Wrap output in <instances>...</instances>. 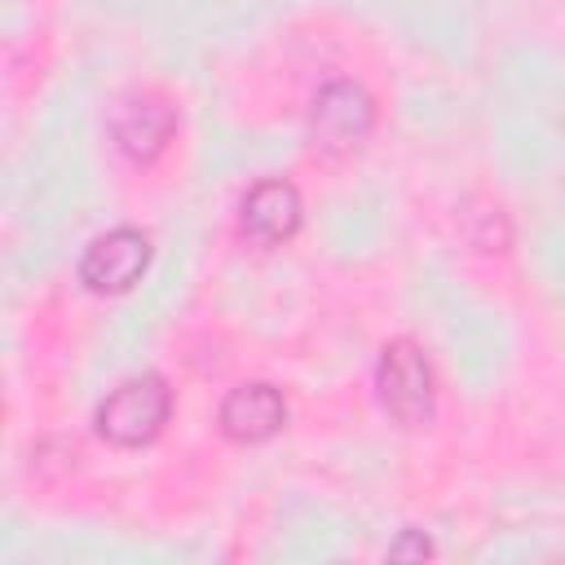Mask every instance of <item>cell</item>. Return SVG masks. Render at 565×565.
Returning <instances> with one entry per match:
<instances>
[{
	"label": "cell",
	"instance_id": "4",
	"mask_svg": "<svg viewBox=\"0 0 565 565\" xmlns=\"http://www.w3.org/2000/svg\"><path fill=\"white\" fill-rule=\"evenodd\" d=\"M309 128H313V146L344 154L353 146H362L375 128V102L366 97L362 84L353 79H331L318 88L313 110H309Z\"/></svg>",
	"mask_w": 565,
	"mask_h": 565
},
{
	"label": "cell",
	"instance_id": "6",
	"mask_svg": "<svg viewBox=\"0 0 565 565\" xmlns=\"http://www.w3.org/2000/svg\"><path fill=\"white\" fill-rule=\"evenodd\" d=\"M300 216H305V203H300V190L282 177H265L256 181L243 203H238V225L252 243L260 247H278L287 243L296 230H300Z\"/></svg>",
	"mask_w": 565,
	"mask_h": 565
},
{
	"label": "cell",
	"instance_id": "1",
	"mask_svg": "<svg viewBox=\"0 0 565 565\" xmlns=\"http://www.w3.org/2000/svg\"><path fill=\"white\" fill-rule=\"evenodd\" d=\"M172 415V388L163 375L154 371H141V375H128L119 380L102 402H97V433L119 446V450H137V446H150L163 424Z\"/></svg>",
	"mask_w": 565,
	"mask_h": 565
},
{
	"label": "cell",
	"instance_id": "3",
	"mask_svg": "<svg viewBox=\"0 0 565 565\" xmlns=\"http://www.w3.org/2000/svg\"><path fill=\"white\" fill-rule=\"evenodd\" d=\"M146 269H150V238L132 225H115L97 234L79 256V282L97 296L132 291Z\"/></svg>",
	"mask_w": 565,
	"mask_h": 565
},
{
	"label": "cell",
	"instance_id": "2",
	"mask_svg": "<svg viewBox=\"0 0 565 565\" xmlns=\"http://www.w3.org/2000/svg\"><path fill=\"white\" fill-rule=\"evenodd\" d=\"M375 397H380L384 415L402 428H424L433 419V397H437L433 366H428V353L411 335H397L380 349Z\"/></svg>",
	"mask_w": 565,
	"mask_h": 565
},
{
	"label": "cell",
	"instance_id": "7",
	"mask_svg": "<svg viewBox=\"0 0 565 565\" xmlns=\"http://www.w3.org/2000/svg\"><path fill=\"white\" fill-rule=\"evenodd\" d=\"M216 424L230 441L238 446H256V441H269L274 433H282L287 424V402L274 384H238L225 393L221 411H216Z\"/></svg>",
	"mask_w": 565,
	"mask_h": 565
},
{
	"label": "cell",
	"instance_id": "5",
	"mask_svg": "<svg viewBox=\"0 0 565 565\" xmlns=\"http://www.w3.org/2000/svg\"><path fill=\"white\" fill-rule=\"evenodd\" d=\"M172 132H177V110L159 93H132L110 110V141L119 154L137 163H150L154 154H163Z\"/></svg>",
	"mask_w": 565,
	"mask_h": 565
}]
</instances>
